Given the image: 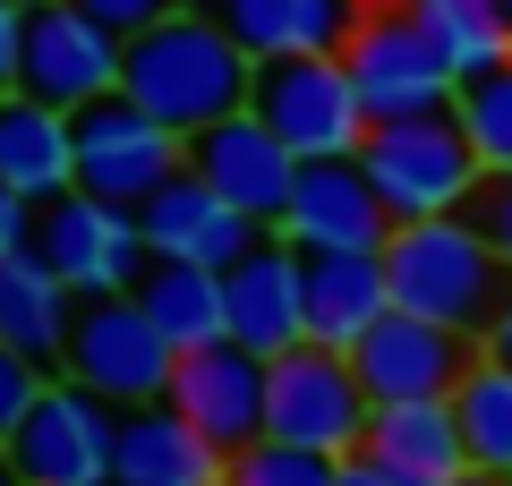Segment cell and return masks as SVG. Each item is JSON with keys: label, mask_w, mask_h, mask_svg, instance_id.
<instances>
[{"label": "cell", "mask_w": 512, "mask_h": 486, "mask_svg": "<svg viewBox=\"0 0 512 486\" xmlns=\"http://www.w3.org/2000/svg\"><path fill=\"white\" fill-rule=\"evenodd\" d=\"M120 94L128 103H146L163 128H180V137H197V128L231 120V111H248L256 94V60L239 52V35L214 18V9H163L154 26H137L120 52Z\"/></svg>", "instance_id": "cell-1"}, {"label": "cell", "mask_w": 512, "mask_h": 486, "mask_svg": "<svg viewBox=\"0 0 512 486\" xmlns=\"http://www.w3.org/2000/svg\"><path fill=\"white\" fill-rule=\"evenodd\" d=\"M384 282H393V307L461 324V333L487 342L495 307L512 290V265L495 256V239L470 214H427V222H393V239H384Z\"/></svg>", "instance_id": "cell-2"}, {"label": "cell", "mask_w": 512, "mask_h": 486, "mask_svg": "<svg viewBox=\"0 0 512 486\" xmlns=\"http://www.w3.org/2000/svg\"><path fill=\"white\" fill-rule=\"evenodd\" d=\"M367 180H376L384 214L393 222H427V214H461L470 205V188L487 180V162H478L470 128H461V111H410V120H376L359 145Z\"/></svg>", "instance_id": "cell-3"}, {"label": "cell", "mask_w": 512, "mask_h": 486, "mask_svg": "<svg viewBox=\"0 0 512 486\" xmlns=\"http://www.w3.org/2000/svg\"><path fill=\"white\" fill-rule=\"evenodd\" d=\"M248 111L291 145L299 162H325V154H359L367 145V103L350 86L342 52H282V60H256V94Z\"/></svg>", "instance_id": "cell-4"}, {"label": "cell", "mask_w": 512, "mask_h": 486, "mask_svg": "<svg viewBox=\"0 0 512 486\" xmlns=\"http://www.w3.org/2000/svg\"><path fill=\"white\" fill-rule=\"evenodd\" d=\"M367 384L350 367V350L333 342H291L265 359V435L282 444H308V452H359L367 444Z\"/></svg>", "instance_id": "cell-5"}, {"label": "cell", "mask_w": 512, "mask_h": 486, "mask_svg": "<svg viewBox=\"0 0 512 486\" xmlns=\"http://www.w3.org/2000/svg\"><path fill=\"white\" fill-rule=\"evenodd\" d=\"M35 256L77 290V299L137 290V273L154 265L137 205H111V197H94V188H60L52 205H35Z\"/></svg>", "instance_id": "cell-6"}, {"label": "cell", "mask_w": 512, "mask_h": 486, "mask_svg": "<svg viewBox=\"0 0 512 486\" xmlns=\"http://www.w3.org/2000/svg\"><path fill=\"white\" fill-rule=\"evenodd\" d=\"M342 69H350V86H359L367 120L444 111V103L461 94L453 60L427 43V26L410 18L402 0H376V9H359V26H350V43H342Z\"/></svg>", "instance_id": "cell-7"}, {"label": "cell", "mask_w": 512, "mask_h": 486, "mask_svg": "<svg viewBox=\"0 0 512 486\" xmlns=\"http://www.w3.org/2000/svg\"><path fill=\"white\" fill-rule=\"evenodd\" d=\"M171 367H180V350H171L163 324L137 307V290L77 299L69 350H60V376H77V384H94L103 401L137 410V401H163V393H171Z\"/></svg>", "instance_id": "cell-8"}, {"label": "cell", "mask_w": 512, "mask_h": 486, "mask_svg": "<svg viewBox=\"0 0 512 486\" xmlns=\"http://www.w3.org/2000/svg\"><path fill=\"white\" fill-rule=\"evenodd\" d=\"M111 444H120V401L77 376H52L0 452L26 469V486H111Z\"/></svg>", "instance_id": "cell-9"}, {"label": "cell", "mask_w": 512, "mask_h": 486, "mask_svg": "<svg viewBox=\"0 0 512 486\" xmlns=\"http://www.w3.org/2000/svg\"><path fill=\"white\" fill-rule=\"evenodd\" d=\"M171 171H188V137L163 128L146 103L94 94V103L77 111V188H94V197H111V205H146Z\"/></svg>", "instance_id": "cell-10"}, {"label": "cell", "mask_w": 512, "mask_h": 486, "mask_svg": "<svg viewBox=\"0 0 512 486\" xmlns=\"http://www.w3.org/2000/svg\"><path fill=\"white\" fill-rule=\"evenodd\" d=\"M478 350H487V342H478V333H461V324L410 316V307H384V316L359 333L350 367H359L367 401H453V384L470 376Z\"/></svg>", "instance_id": "cell-11"}, {"label": "cell", "mask_w": 512, "mask_h": 486, "mask_svg": "<svg viewBox=\"0 0 512 486\" xmlns=\"http://www.w3.org/2000/svg\"><path fill=\"white\" fill-rule=\"evenodd\" d=\"M120 52H128L120 26L86 18L77 0H43V9H26L18 86L43 94V103H60V111H86L94 94H120Z\"/></svg>", "instance_id": "cell-12"}, {"label": "cell", "mask_w": 512, "mask_h": 486, "mask_svg": "<svg viewBox=\"0 0 512 486\" xmlns=\"http://www.w3.org/2000/svg\"><path fill=\"white\" fill-rule=\"evenodd\" d=\"M188 171H197L205 188H222V197L248 222H265V231L282 222V205H291V188H299V154L256 120V111H231V120L197 128V137H188Z\"/></svg>", "instance_id": "cell-13"}, {"label": "cell", "mask_w": 512, "mask_h": 486, "mask_svg": "<svg viewBox=\"0 0 512 486\" xmlns=\"http://www.w3.org/2000/svg\"><path fill=\"white\" fill-rule=\"evenodd\" d=\"M299 256L316 248H384L393 239V214H384L376 180H367L359 154H325V162H299V188L274 222Z\"/></svg>", "instance_id": "cell-14"}, {"label": "cell", "mask_w": 512, "mask_h": 486, "mask_svg": "<svg viewBox=\"0 0 512 486\" xmlns=\"http://www.w3.org/2000/svg\"><path fill=\"white\" fill-rule=\"evenodd\" d=\"M163 401H171L197 435H214L222 452H239V444L265 435V359H256L248 342H231V333L205 342V350H180Z\"/></svg>", "instance_id": "cell-15"}, {"label": "cell", "mask_w": 512, "mask_h": 486, "mask_svg": "<svg viewBox=\"0 0 512 486\" xmlns=\"http://www.w3.org/2000/svg\"><path fill=\"white\" fill-rule=\"evenodd\" d=\"M222 290H231V342H248L256 359L308 342V256L282 231L256 239V248L222 273Z\"/></svg>", "instance_id": "cell-16"}, {"label": "cell", "mask_w": 512, "mask_h": 486, "mask_svg": "<svg viewBox=\"0 0 512 486\" xmlns=\"http://www.w3.org/2000/svg\"><path fill=\"white\" fill-rule=\"evenodd\" d=\"M137 222H146L154 256H188V265H222V273L265 239V222H248L222 188H205L197 171H171V180L137 205Z\"/></svg>", "instance_id": "cell-17"}, {"label": "cell", "mask_w": 512, "mask_h": 486, "mask_svg": "<svg viewBox=\"0 0 512 486\" xmlns=\"http://www.w3.org/2000/svg\"><path fill=\"white\" fill-rule=\"evenodd\" d=\"M231 452L197 435L171 401H137L120 410V444H111V486H222Z\"/></svg>", "instance_id": "cell-18"}, {"label": "cell", "mask_w": 512, "mask_h": 486, "mask_svg": "<svg viewBox=\"0 0 512 486\" xmlns=\"http://www.w3.org/2000/svg\"><path fill=\"white\" fill-rule=\"evenodd\" d=\"M0 180L26 188L35 205H52L60 188H77V111L43 103L26 86L0 94Z\"/></svg>", "instance_id": "cell-19"}, {"label": "cell", "mask_w": 512, "mask_h": 486, "mask_svg": "<svg viewBox=\"0 0 512 486\" xmlns=\"http://www.w3.org/2000/svg\"><path fill=\"white\" fill-rule=\"evenodd\" d=\"M393 307L384 248H316L308 256V342L359 350V333Z\"/></svg>", "instance_id": "cell-20"}, {"label": "cell", "mask_w": 512, "mask_h": 486, "mask_svg": "<svg viewBox=\"0 0 512 486\" xmlns=\"http://www.w3.org/2000/svg\"><path fill=\"white\" fill-rule=\"evenodd\" d=\"M69 324H77V290L60 282L35 248H9V256H0V342L26 350L35 367H60Z\"/></svg>", "instance_id": "cell-21"}, {"label": "cell", "mask_w": 512, "mask_h": 486, "mask_svg": "<svg viewBox=\"0 0 512 486\" xmlns=\"http://www.w3.org/2000/svg\"><path fill=\"white\" fill-rule=\"evenodd\" d=\"M214 18L239 35L248 60H282V52H342L359 26V0H214Z\"/></svg>", "instance_id": "cell-22"}, {"label": "cell", "mask_w": 512, "mask_h": 486, "mask_svg": "<svg viewBox=\"0 0 512 486\" xmlns=\"http://www.w3.org/2000/svg\"><path fill=\"white\" fill-rule=\"evenodd\" d=\"M137 307L163 324L171 350H205L231 333V290H222V265H188V256H154L137 273Z\"/></svg>", "instance_id": "cell-23"}, {"label": "cell", "mask_w": 512, "mask_h": 486, "mask_svg": "<svg viewBox=\"0 0 512 486\" xmlns=\"http://www.w3.org/2000/svg\"><path fill=\"white\" fill-rule=\"evenodd\" d=\"M367 452L393 461L402 478H419V486L470 469V444H461L453 401H376V410H367Z\"/></svg>", "instance_id": "cell-24"}, {"label": "cell", "mask_w": 512, "mask_h": 486, "mask_svg": "<svg viewBox=\"0 0 512 486\" xmlns=\"http://www.w3.org/2000/svg\"><path fill=\"white\" fill-rule=\"evenodd\" d=\"M402 9L427 26V43L453 60V77H478V69H495V60H512V9L504 0H402Z\"/></svg>", "instance_id": "cell-25"}, {"label": "cell", "mask_w": 512, "mask_h": 486, "mask_svg": "<svg viewBox=\"0 0 512 486\" xmlns=\"http://www.w3.org/2000/svg\"><path fill=\"white\" fill-rule=\"evenodd\" d=\"M453 418H461V444H470V461L495 469V478H512V359L478 350L470 376L453 384Z\"/></svg>", "instance_id": "cell-26"}, {"label": "cell", "mask_w": 512, "mask_h": 486, "mask_svg": "<svg viewBox=\"0 0 512 486\" xmlns=\"http://www.w3.org/2000/svg\"><path fill=\"white\" fill-rule=\"evenodd\" d=\"M453 111H461V128H470L478 162H487V171H512V60H495V69L461 77Z\"/></svg>", "instance_id": "cell-27"}, {"label": "cell", "mask_w": 512, "mask_h": 486, "mask_svg": "<svg viewBox=\"0 0 512 486\" xmlns=\"http://www.w3.org/2000/svg\"><path fill=\"white\" fill-rule=\"evenodd\" d=\"M222 486H333V452L282 444V435H256V444L231 452V478Z\"/></svg>", "instance_id": "cell-28"}, {"label": "cell", "mask_w": 512, "mask_h": 486, "mask_svg": "<svg viewBox=\"0 0 512 486\" xmlns=\"http://www.w3.org/2000/svg\"><path fill=\"white\" fill-rule=\"evenodd\" d=\"M52 376H60V367H35L26 350H9V342H0V444L18 435V418L35 410V393H43Z\"/></svg>", "instance_id": "cell-29"}, {"label": "cell", "mask_w": 512, "mask_h": 486, "mask_svg": "<svg viewBox=\"0 0 512 486\" xmlns=\"http://www.w3.org/2000/svg\"><path fill=\"white\" fill-rule=\"evenodd\" d=\"M461 214H470L478 231L495 239V256L512 265V171H487V180L470 188V205H461Z\"/></svg>", "instance_id": "cell-30"}, {"label": "cell", "mask_w": 512, "mask_h": 486, "mask_svg": "<svg viewBox=\"0 0 512 486\" xmlns=\"http://www.w3.org/2000/svg\"><path fill=\"white\" fill-rule=\"evenodd\" d=\"M86 18H103V26H120V35H137V26H154L163 9H180V0H77Z\"/></svg>", "instance_id": "cell-31"}, {"label": "cell", "mask_w": 512, "mask_h": 486, "mask_svg": "<svg viewBox=\"0 0 512 486\" xmlns=\"http://www.w3.org/2000/svg\"><path fill=\"white\" fill-rule=\"evenodd\" d=\"M9 248H35V197L0 180V256Z\"/></svg>", "instance_id": "cell-32"}, {"label": "cell", "mask_w": 512, "mask_h": 486, "mask_svg": "<svg viewBox=\"0 0 512 486\" xmlns=\"http://www.w3.org/2000/svg\"><path fill=\"white\" fill-rule=\"evenodd\" d=\"M333 486H419V478H402V469L393 461H376V452H342V461H333Z\"/></svg>", "instance_id": "cell-33"}, {"label": "cell", "mask_w": 512, "mask_h": 486, "mask_svg": "<svg viewBox=\"0 0 512 486\" xmlns=\"http://www.w3.org/2000/svg\"><path fill=\"white\" fill-rule=\"evenodd\" d=\"M18 52H26V9H18V0H0V94L18 86Z\"/></svg>", "instance_id": "cell-34"}, {"label": "cell", "mask_w": 512, "mask_h": 486, "mask_svg": "<svg viewBox=\"0 0 512 486\" xmlns=\"http://www.w3.org/2000/svg\"><path fill=\"white\" fill-rule=\"evenodd\" d=\"M487 350H495V359H512V290H504V307H495V324H487Z\"/></svg>", "instance_id": "cell-35"}, {"label": "cell", "mask_w": 512, "mask_h": 486, "mask_svg": "<svg viewBox=\"0 0 512 486\" xmlns=\"http://www.w3.org/2000/svg\"><path fill=\"white\" fill-rule=\"evenodd\" d=\"M436 486H512V478H495V469L470 461V469H453V478H436Z\"/></svg>", "instance_id": "cell-36"}, {"label": "cell", "mask_w": 512, "mask_h": 486, "mask_svg": "<svg viewBox=\"0 0 512 486\" xmlns=\"http://www.w3.org/2000/svg\"><path fill=\"white\" fill-rule=\"evenodd\" d=\"M0 486H26V469H18V461H9V452H0Z\"/></svg>", "instance_id": "cell-37"}, {"label": "cell", "mask_w": 512, "mask_h": 486, "mask_svg": "<svg viewBox=\"0 0 512 486\" xmlns=\"http://www.w3.org/2000/svg\"><path fill=\"white\" fill-rule=\"evenodd\" d=\"M188 9H214V0H188Z\"/></svg>", "instance_id": "cell-38"}, {"label": "cell", "mask_w": 512, "mask_h": 486, "mask_svg": "<svg viewBox=\"0 0 512 486\" xmlns=\"http://www.w3.org/2000/svg\"><path fill=\"white\" fill-rule=\"evenodd\" d=\"M18 9H43V0H18Z\"/></svg>", "instance_id": "cell-39"}, {"label": "cell", "mask_w": 512, "mask_h": 486, "mask_svg": "<svg viewBox=\"0 0 512 486\" xmlns=\"http://www.w3.org/2000/svg\"><path fill=\"white\" fill-rule=\"evenodd\" d=\"M504 9H512V0H504Z\"/></svg>", "instance_id": "cell-40"}]
</instances>
